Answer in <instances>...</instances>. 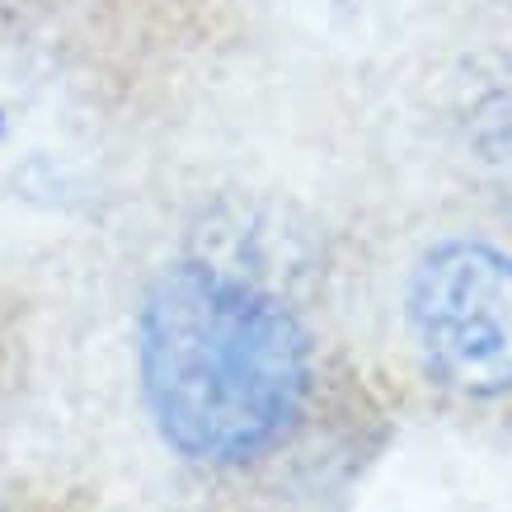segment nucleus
Here are the masks:
<instances>
[{"instance_id": "f257e3e1", "label": "nucleus", "mask_w": 512, "mask_h": 512, "mask_svg": "<svg viewBox=\"0 0 512 512\" xmlns=\"http://www.w3.org/2000/svg\"><path fill=\"white\" fill-rule=\"evenodd\" d=\"M141 381L179 456L245 466L301 414L311 339L264 287L212 264H174L141 306Z\"/></svg>"}, {"instance_id": "7ed1b4c3", "label": "nucleus", "mask_w": 512, "mask_h": 512, "mask_svg": "<svg viewBox=\"0 0 512 512\" xmlns=\"http://www.w3.org/2000/svg\"><path fill=\"white\" fill-rule=\"evenodd\" d=\"M475 151H480L503 207L512 212V94H498L480 109V118H475Z\"/></svg>"}, {"instance_id": "f03ea898", "label": "nucleus", "mask_w": 512, "mask_h": 512, "mask_svg": "<svg viewBox=\"0 0 512 512\" xmlns=\"http://www.w3.org/2000/svg\"><path fill=\"white\" fill-rule=\"evenodd\" d=\"M409 325L433 367L461 395L512 390V254L447 240L409 282Z\"/></svg>"}]
</instances>
